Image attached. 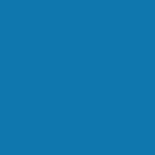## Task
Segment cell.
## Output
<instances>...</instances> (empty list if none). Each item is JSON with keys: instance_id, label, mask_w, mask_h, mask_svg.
I'll list each match as a JSON object with an SVG mask.
<instances>
[]
</instances>
